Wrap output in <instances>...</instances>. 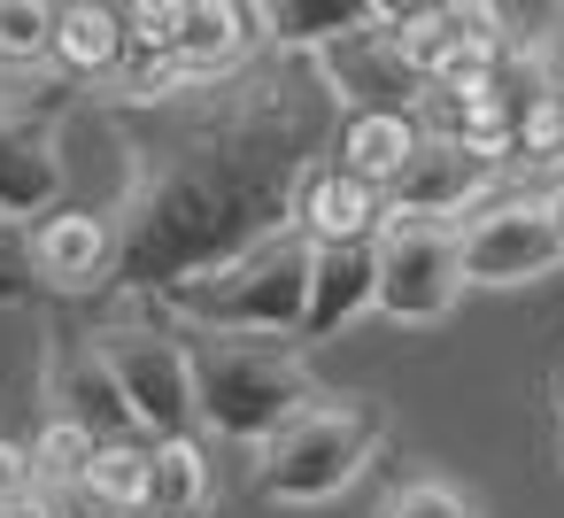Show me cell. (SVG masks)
Listing matches in <instances>:
<instances>
[{
  "instance_id": "obj_1",
  "label": "cell",
  "mask_w": 564,
  "mask_h": 518,
  "mask_svg": "<svg viewBox=\"0 0 564 518\" xmlns=\"http://www.w3.org/2000/svg\"><path fill=\"white\" fill-rule=\"evenodd\" d=\"M117 132V294L155 302L163 287L294 225L302 179L333 155L340 94L310 55L256 47L225 78L140 71L101 86Z\"/></svg>"
},
{
  "instance_id": "obj_2",
  "label": "cell",
  "mask_w": 564,
  "mask_h": 518,
  "mask_svg": "<svg viewBox=\"0 0 564 518\" xmlns=\"http://www.w3.org/2000/svg\"><path fill=\"white\" fill-rule=\"evenodd\" d=\"M186 371H194V418L248 449L325 395L310 348L271 333H186Z\"/></svg>"
},
{
  "instance_id": "obj_3",
  "label": "cell",
  "mask_w": 564,
  "mask_h": 518,
  "mask_svg": "<svg viewBox=\"0 0 564 518\" xmlns=\"http://www.w3.org/2000/svg\"><path fill=\"white\" fill-rule=\"evenodd\" d=\"M302 302H310V240L286 225L178 287H163L148 310H163L178 333H271L302 341Z\"/></svg>"
},
{
  "instance_id": "obj_4",
  "label": "cell",
  "mask_w": 564,
  "mask_h": 518,
  "mask_svg": "<svg viewBox=\"0 0 564 518\" xmlns=\"http://www.w3.org/2000/svg\"><path fill=\"white\" fill-rule=\"evenodd\" d=\"M387 418L364 402V395H317L302 402L279 433L256 441V464H248V487L263 503H333L379 449Z\"/></svg>"
},
{
  "instance_id": "obj_5",
  "label": "cell",
  "mask_w": 564,
  "mask_h": 518,
  "mask_svg": "<svg viewBox=\"0 0 564 518\" xmlns=\"http://www.w3.org/2000/svg\"><path fill=\"white\" fill-rule=\"evenodd\" d=\"M117 395L132 402L140 433L148 441H186L194 433V371H186V333L163 317V310H117L101 325H86Z\"/></svg>"
},
{
  "instance_id": "obj_6",
  "label": "cell",
  "mask_w": 564,
  "mask_h": 518,
  "mask_svg": "<svg viewBox=\"0 0 564 518\" xmlns=\"http://www.w3.org/2000/svg\"><path fill=\"white\" fill-rule=\"evenodd\" d=\"M371 310L394 325H441L464 302V248L456 225L433 217H387L371 240Z\"/></svg>"
},
{
  "instance_id": "obj_7",
  "label": "cell",
  "mask_w": 564,
  "mask_h": 518,
  "mask_svg": "<svg viewBox=\"0 0 564 518\" xmlns=\"http://www.w3.org/2000/svg\"><path fill=\"white\" fill-rule=\"evenodd\" d=\"M456 248H464V287H533L564 263L541 194H487L471 217H456Z\"/></svg>"
},
{
  "instance_id": "obj_8",
  "label": "cell",
  "mask_w": 564,
  "mask_h": 518,
  "mask_svg": "<svg viewBox=\"0 0 564 518\" xmlns=\"http://www.w3.org/2000/svg\"><path fill=\"white\" fill-rule=\"evenodd\" d=\"M40 402H47V418H70V425L94 433V441H132V433H140V418H132V402L117 395V379H109L94 333H70L63 317H47Z\"/></svg>"
},
{
  "instance_id": "obj_9",
  "label": "cell",
  "mask_w": 564,
  "mask_h": 518,
  "mask_svg": "<svg viewBox=\"0 0 564 518\" xmlns=\"http://www.w3.org/2000/svg\"><path fill=\"white\" fill-rule=\"evenodd\" d=\"M24 256H32V287L55 302H86L117 287V225L109 209H47L40 225H24Z\"/></svg>"
},
{
  "instance_id": "obj_10",
  "label": "cell",
  "mask_w": 564,
  "mask_h": 518,
  "mask_svg": "<svg viewBox=\"0 0 564 518\" xmlns=\"http://www.w3.org/2000/svg\"><path fill=\"white\" fill-rule=\"evenodd\" d=\"M63 202H70V155H63L55 109L0 101V225H40Z\"/></svg>"
},
{
  "instance_id": "obj_11",
  "label": "cell",
  "mask_w": 564,
  "mask_h": 518,
  "mask_svg": "<svg viewBox=\"0 0 564 518\" xmlns=\"http://www.w3.org/2000/svg\"><path fill=\"white\" fill-rule=\"evenodd\" d=\"M487 194H495V155L425 132L417 155H410V163L394 171V186H387V217H433V225H456V217H471Z\"/></svg>"
},
{
  "instance_id": "obj_12",
  "label": "cell",
  "mask_w": 564,
  "mask_h": 518,
  "mask_svg": "<svg viewBox=\"0 0 564 518\" xmlns=\"http://www.w3.org/2000/svg\"><path fill=\"white\" fill-rule=\"evenodd\" d=\"M379 225H387V194L371 186V179H356V171H340L333 155L302 179V194H294V233L310 240V248H333V240H379Z\"/></svg>"
},
{
  "instance_id": "obj_13",
  "label": "cell",
  "mask_w": 564,
  "mask_h": 518,
  "mask_svg": "<svg viewBox=\"0 0 564 518\" xmlns=\"http://www.w3.org/2000/svg\"><path fill=\"white\" fill-rule=\"evenodd\" d=\"M371 240H333L310 248V302H302V341H333L371 310Z\"/></svg>"
},
{
  "instance_id": "obj_14",
  "label": "cell",
  "mask_w": 564,
  "mask_h": 518,
  "mask_svg": "<svg viewBox=\"0 0 564 518\" xmlns=\"http://www.w3.org/2000/svg\"><path fill=\"white\" fill-rule=\"evenodd\" d=\"M47 63L63 71V94L70 86H109L124 71V32H117V9H101V0H70V9H55V32H47Z\"/></svg>"
},
{
  "instance_id": "obj_15",
  "label": "cell",
  "mask_w": 564,
  "mask_h": 518,
  "mask_svg": "<svg viewBox=\"0 0 564 518\" xmlns=\"http://www.w3.org/2000/svg\"><path fill=\"white\" fill-rule=\"evenodd\" d=\"M417 140H425V125H417L410 109H348L340 132H333V163L356 171V179H371V186L387 194L394 171L417 155Z\"/></svg>"
},
{
  "instance_id": "obj_16",
  "label": "cell",
  "mask_w": 564,
  "mask_h": 518,
  "mask_svg": "<svg viewBox=\"0 0 564 518\" xmlns=\"http://www.w3.org/2000/svg\"><path fill=\"white\" fill-rule=\"evenodd\" d=\"M140 518H209V449L186 441H155V472H148V503Z\"/></svg>"
},
{
  "instance_id": "obj_17",
  "label": "cell",
  "mask_w": 564,
  "mask_h": 518,
  "mask_svg": "<svg viewBox=\"0 0 564 518\" xmlns=\"http://www.w3.org/2000/svg\"><path fill=\"white\" fill-rule=\"evenodd\" d=\"M148 472H155V441H148V433H132V441H94V464H86L78 495H94V503L140 518V503H148Z\"/></svg>"
},
{
  "instance_id": "obj_18",
  "label": "cell",
  "mask_w": 564,
  "mask_h": 518,
  "mask_svg": "<svg viewBox=\"0 0 564 518\" xmlns=\"http://www.w3.org/2000/svg\"><path fill=\"white\" fill-rule=\"evenodd\" d=\"M47 32H55V9H40V0H0V78L40 71L47 63Z\"/></svg>"
},
{
  "instance_id": "obj_19",
  "label": "cell",
  "mask_w": 564,
  "mask_h": 518,
  "mask_svg": "<svg viewBox=\"0 0 564 518\" xmlns=\"http://www.w3.org/2000/svg\"><path fill=\"white\" fill-rule=\"evenodd\" d=\"M371 518H479V503H471L456 479H441V472H417V479L387 487V503H379Z\"/></svg>"
},
{
  "instance_id": "obj_20",
  "label": "cell",
  "mask_w": 564,
  "mask_h": 518,
  "mask_svg": "<svg viewBox=\"0 0 564 518\" xmlns=\"http://www.w3.org/2000/svg\"><path fill=\"white\" fill-rule=\"evenodd\" d=\"M0 302H40L32 287V256H24V225H0Z\"/></svg>"
},
{
  "instance_id": "obj_21",
  "label": "cell",
  "mask_w": 564,
  "mask_h": 518,
  "mask_svg": "<svg viewBox=\"0 0 564 518\" xmlns=\"http://www.w3.org/2000/svg\"><path fill=\"white\" fill-rule=\"evenodd\" d=\"M525 55H533V71L549 78V94H564V9L533 32V47H525Z\"/></svg>"
},
{
  "instance_id": "obj_22",
  "label": "cell",
  "mask_w": 564,
  "mask_h": 518,
  "mask_svg": "<svg viewBox=\"0 0 564 518\" xmlns=\"http://www.w3.org/2000/svg\"><path fill=\"white\" fill-rule=\"evenodd\" d=\"M24 487H40V479H32V449H24L17 433H0V503H17Z\"/></svg>"
},
{
  "instance_id": "obj_23",
  "label": "cell",
  "mask_w": 564,
  "mask_h": 518,
  "mask_svg": "<svg viewBox=\"0 0 564 518\" xmlns=\"http://www.w3.org/2000/svg\"><path fill=\"white\" fill-rule=\"evenodd\" d=\"M0 518H63V495L55 487H24L17 503H0Z\"/></svg>"
},
{
  "instance_id": "obj_24",
  "label": "cell",
  "mask_w": 564,
  "mask_h": 518,
  "mask_svg": "<svg viewBox=\"0 0 564 518\" xmlns=\"http://www.w3.org/2000/svg\"><path fill=\"white\" fill-rule=\"evenodd\" d=\"M541 209H549V233H556V256H564V179L541 194Z\"/></svg>"
},
{
  "instance_id": "obj_25",
  "label": "cell",
  "mask_w": 564,
  "mask_h": 518,
  "mask_svg": "<svg viewBox=\"0 0 564 518\" xmlns=\"http://www.w3.org/2000/svg\"><path fill=\"white\" fill-rule=\"evenodd\" d=\"M549 163H564V94H556V125H549Z\"/></svg>"
},
{
  "instance_id": "obj_26",
  "label": "cell",
  "mask_w": 564,
  "mask_h": 518,
  "mask_svg": "<svg viewBox=\"0 0 564 518\" xmlns=\"http://www.w3.org/2000/svg\"><path fill=\"white\" fill-rule=\"evenodd\" d=\"M556 472H564V433H556Z\"/></svg>"
},
{
  "instance_id": "obj_27",
  "label": "cell",
  "mask_w": 564,
  "mask_h": 518,
  "mask_svg": "<svg viewBox=\"0 0 564 518\" xmlns=\"http://www.w3.org/2000/svg\"><path fill=\"white\" fill-rule=\"evenodd\" d=\"M556 395H564V379H556Z\"/></svg>"
}]
</instances>
